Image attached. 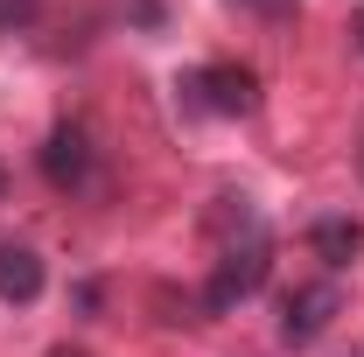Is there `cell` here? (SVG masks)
Here are the masks:
<instances>
[{
    "label": "cell",
    "mask_w": 364,
    "mask_h": 357,
    "mask_svg": "<svg viewBox=\"0 0 364 357\" xmlns=\"http://www.w3.org/2000/svg\"><path fill=\"white\" fill-rule=\"evenodd\" d=\"M43 176H49V189H63V196L91 189V176H98V147H91V127H85V119L49 127V140H43Z\"/></svg>",
    "instance_id": "cell-3"
},
{
    "label": "cell",
    "mask_w": 364,
    "mask_h": 357,
    "mask_svg": "<svg viewBox=\"0 0 364 357\" xmlns=\"http://www.w3.org/2000/svg\"><path fill=\"white\" fill-rule=\"evenodd\" d=\"M0 196H7V169H0Z\"/></svg>",
    "instance_id": "cell-11"
},
{
    "label": "cell",
    "mask_w": 364,
    "mask_h": 357,
    "mask_svg": "<svg viewBox=\"0 0 364 357\" xmlns=\"http://www.w3.org/2000/svg\"><path fill=\"white\" fill-rule=\"evenodd\" d=\"M176 91H182L189 112H225V119H245V112L259 105V78H252V63H231V56L196 63Z\"/></svg>",
    "instance_id": "cell-2"
},
{
    "label": "cell",
    "mask_w": 364,
    "mask_h": 357,
    "mask_svg": "<svg viewBox=\"0 0 364 357\" xmlns=\"http://www.w3.org/2000/svg\"><path fill=\"white\" fill-rule=\"evenodd\" d=\"M336 315H343V287H336V280H301V287L280 302V343H294V351L316 343Z\"/></svg>",
    "instance_id": "cell-4"
},
{
    "label": "cell",
    "mask_w": 364,
    "mask_h": 357,
    "mask_svg": "<svg viewBox=\"0 0 364 357\" xmlns=\"http://www.w3.org/2000/svg\"><path fill=\"white\" fill-rule=\"evenodd\" d=\"M28 14H36V0H0V28H7V21H14V28H21V21H28Z\"/></svg>",
    "instance_id": "cell-8"
},
{
    "label": "cell",
    "mask_w": 364,
    "mask_h": 357,
    "mask_svg": "<svg viewBox=\"0 0 364 357\" xmlns=\"http://www.w3.org/2000/svg\"><path fill=\"white\" fill-rule=\"evenodd\" d=\"M49 357H85V351H49Z\"/></svg>",
    "instance_id": "cell-10"
},
{
    "label": "cell",
    "mask_w": 364,
    "mask_h": 357,
    "mask_svg": "<svg viewBox=\"0 0 364 357\" xmlns=\"http://www.w3.org/2000/svg\"><path fill=\"white\" fill-rule=\"evenodd\" d=\"M225 211H218V267H210V280H203V309L225 315L238 309V302H252L259 287H267L273 273V238H267V218H259V203L252 196H218Z\"/></svg>",
    "instance_id": "cell-1"
},
{
    "label": "cell",
    "mask_w": 364,
    "mask_h": 357,
    "mask_svg": "<svg viewBox=\"0 0 364 357\" xmlns=\"http://www.w3.org/2000/svg\"><path fill=\"white\" fill-rule=\"evenodd\" d=\"M231 7H245V14H267V21H294V14H301V0H231Z\"/></svg>",
    "instance_id": "cell-7"
},
{
    "label": "cell",
    "mask_w": 364,
    "mask_h": 357,
    "mask_svg": "<svg viewBox=\"0 0 364 357\" xmlns=\"http://www.w3.org/2000/svg\"><path fill=\"white\" fill-rule=\"evenodd\" d=\"M43 252L36 245H21V238H0V302H14V309H28L36 294H43Z\"/></svg>",
    "instance_id": "cell-5"
},
{
    "label": "cell",
    "mask_w": 364,
    "mask_h": 357,
    "mask_svg": "<svg viewBox=\"0 0 364 357\" xmlns=\"http://www.w3.org/2000/svg\"><path fill=\"white\" fill-rule=\"evenodd\" d=\"M350 36H358V49H364V7H358V14H350Z\"/></svg>",
    "instance_id": "cell-9"
},
{
    "label": "cell",
    "mask_w": 364,
    "mask_h": 357,
    "mask_svg": "<svg viewBox=\"0 0 364 357\" xmlns=\"http://www.w3.org/2000/svg\"><path fill=\"white\" fill-rule=\"evenodd\" d=\"M309 245H316L322 267L336 273V267H350V260L364 252V224L358 218H316V224H309Z\"/></svg>",
    "instance_id": "cell-6"
}]
</instances>
